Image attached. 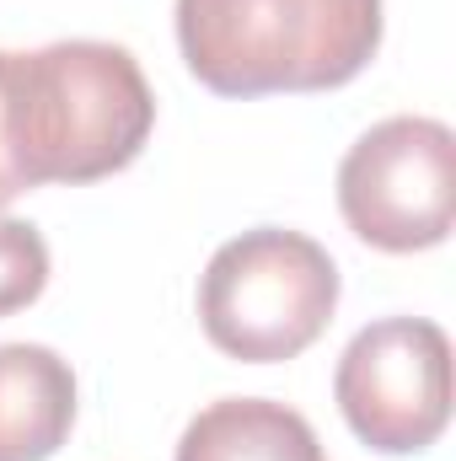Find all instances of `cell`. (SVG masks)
<instances>
[{
  "label": "cell",
  "instance_id": "1",
  "mask_svg": "<svg viewBox=\"0 0 456 461\" xmlns=\"http://www.w3.org/2000/svg\"><path fill=\"white\" fill-rule=\"evenodd\" d=\"M156 129V97L140 59L123 43L65 38L32 54L0 59V150L11 177L97 183L123 172Z\"/></svg>",
  "mask_w": 456,
  "mask_h": 461
},
{
  "label": "cell",
  "instance_id": "2",
  "mask_svg": "<svg viewBox=\"0 0 456 461\" xmlns=\"http://www.w3.org/2000/svg\"><path fill=\"white\" fill-rule=\"evenodd\" d=\"M178 49L215 97L333 92L381 49V0H178Z\"/></svg>",
  "mask_w": 456,
  "mask_h": 461
},
{
  "label": "cell",
  "instance_id": "3",
  "mask_svg": "<svg viewBox=\"0 0 456 461\" xmlns=\"http://www.w3.org/2000/svg\"><path fill=\"white\" fill-rule=\"evenodd\" d=\"M339 312V263L306 230L258 226L215 247L199 279L205 339L242 365H279L323 339Z\"/></svg>",
  "mask_w": 456,
  "mask_h": 461
},
{
  "label": "cell",
  "instance_id": "4",
  "mask_svg": "<svg viewBox=\"0 0 456 461\" xmlns=\"http://www.w3.org/2000/svg\"><path fill=\"white\" fill-rule=\"evenodd\" d=\"M343 226L376 252H424L456 221V134L441 118H381L339 161Z\"/></svg>",
  "mask_w": 456,
  "mask_h": 461
},
{
  "label": "cell",
  "instance_id": "5",
  "mask_svg": "<svg viewBox=\"0 0 456 461\" xmlns=\"http://www.w3.org/2000/svg\"><path fill=\"white\" fill-rule=\"evenodd\" d=\"M343 424L381 456L430 451L451 424V339L424 317L360 328L333 370Z\"/></svg>",
  "mask_w": 456,
  "mask_h": 461
},
{
  "label": "cell",
  "instance_id": "6",
  "mask_svg": "<svg viewBox=\"0 0 456 461\" xmlns=\"http://www.w3.org/2000/svg\"><path fill=\"white\" fill-rule=\"evenodd\" d=\"M76 424V370L49 344H0V461H49Z\"/></svg>",
  "mask_w": 456,
  "mask_h": 461
},
{
  "label": "cell",
  "instance_id": "7",
  "mask_svg": "<svg viewBox=\"0 0 456 461\" xmlns=\"http://www.w3.org/2000/svg\"><path fill=\"white\" fill-rule=\"evenodd\" d=\"M178 461H323V440L285 402L221 397L188 419Z\"/></svg>",
  "mask_w": 456,
  "mask_h": 461
},
{
  "label": "cell",
  "instance_id": "8",
  "mask_svg": "<svg viewBox=\"0 0 456 461\" xmlns=\"http://www.w3.org/2000/svg\"><path fill=\"white\" fill-rule=\"evenodd\" d=\"M49 285V241L38 226L0 215V317L32 306Z\"/></svg>",
  "mask_w": 456,
  "mask_h": 461
},
{
  "label": "cell",
  "instance_id": "9",
  "mask_svg": "<svg viewBox=\"0 0 456 461\" xmlns=\"http://www.w3.org/2000/svg\"><path fill=\"white\" fill-rule=\"evenodd\" d=\"M0 59H5V49H0ZM11 199H22V183L11 177V167H5V150H0V210H5Z\"/></svg>",
  "mask_w": 456,
  "mask_h": 461
}]
</instances>
